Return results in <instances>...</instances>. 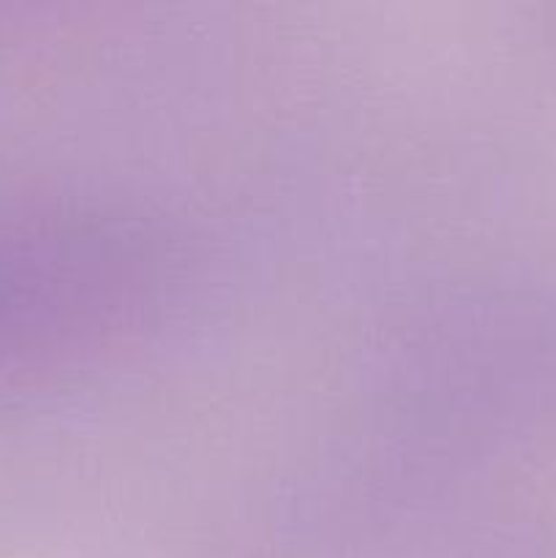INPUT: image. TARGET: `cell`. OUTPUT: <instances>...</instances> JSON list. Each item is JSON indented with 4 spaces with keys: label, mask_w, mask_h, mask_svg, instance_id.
Returning a JSON list of instances; mask_svg holds the SVG:
<instances>
[{
    "label": "cell",
    "mask_w": 556,
    "mask_h": 558,
    "mask_svg": "<svg viewBox=\"0 0 556 558\" xmlns=\"http://www.w3.org/2000/svg\"><path fill=\"white\" fill-rule=\"evenodd\" d=\"M150 227L107 210L0 213V401L101 368L161 308Z\"/></svg>",
    "instance_id": "6da1fadb"
}]
</instances>
